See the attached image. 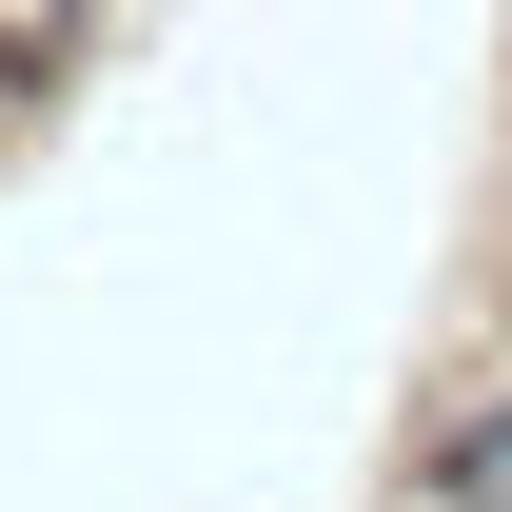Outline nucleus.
<instances>
[{"label": "nucleus", "mask_w": 512, "mask_h": 512, "mask_svg": "<svg viewBox=\"0 0 512 512\" xmlns=\"http://www.w3.org/2000/svg\"><path fill=\"white\" fill-rule=\"evenodd\" d=\"M79 40H99V0H0V60L40 79V99H60V79H79Z\"/></svg>", "instance_id": "f03ea898"}, {"label": "nucleus", "mask_w": 512, "mask_h": 512, "mask_svg": "<svg viewBox=\"0 0 512 512\" xmlns=\"http://www.w3.org/2000/svg\"><path fill=\"white\" fill-rule=\"evenodd\" d=\"M20 138H40V79H20V60H0V158H20Z\"/></svg>", "instance_id": "7ed1b4c3"}, {"label": "nucleus", "mask_w": 512, "mask_h": 512, "mask_svg": "<svg viewBox=\"0 0 512 512\" xmlns=\"http://www.w3.org/2000/svg\"><path fill=\"white\" fill-rule=\"evenodd\" d=\"M414 512H512V355L434 394V434H414Z\"/></svg>", "instance_id": "f257e3e1"}]
</instances>
